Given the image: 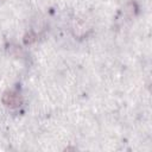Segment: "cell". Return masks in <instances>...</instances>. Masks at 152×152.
<instances>
[{
  "instance_id": "obj_1",
  "label": "cell",
  "mask_w": 152,
  "mask_h": 152,
  "mask_svg": "<svg viewBox=\"0 0 152 152\" xmlns=\"http://www.w3.org/2000/svg\"><path fill=\"white\" fill-rule=\"evenodd\" d=\"M2 103L11 108L19 107L21 104V96L17 91L8 90V91L4 93V95H2Z\"/></svg>"
},
{
  "instance_id": "obj_2",
  "label": "cell",
  "mask_w": 152,
  "mask_h": 152,
  "mask_svg": "<svg viewBox=\"0 0 152 152\" xmlns=\"http://www.w3.org/2000/svg\"><path fill=\"white\" fill-rule=\"evenodd\" d=\"M71 27H72V32L76 37H83L90 30L88 23L86 20L81 19V18H75L72 20V26Z\"/></svg>"
},
{
  "instance_id": "obj_3",
  "label": "cell",
  "mask_w": 152,
  "mask_h": 152,
  "mask_svg": "<svg viewBox=\"0 0 152 152\" xmlns=\"http://www.w3.org/2000/svg\"><path fill=\"white\" fill-rule=\"evenodd\" d=\"M125 12L127 13L128 17H133V15L135 14V12H137V6H135V4H134V2H128V4L126 5V7H125Z\"/></svg>"
},
{
  "instance_id": "obj_4",
  "label": "cell",
  "mask_w": 152,
  "mask_h": 152,
  "mask_svg": "<svg viewBox=\"0 0 152 152\" xmlns=\"http://www.w3.org/2000/svg\"><path fill=\"white\" fill-rule=\"evenodd\" d=\"M36 40H37V36L33 32H30V33L25 34V37H24V43L25 44H32Z\"/></svg>"
},
{
  "instance_id": "obj_5",
  "label": "cell",
  "mask_w": 152,
  "mask_h": 152,
  "mask_svg": "<svg viewBox=\"0 0 152 152\" xmlns=\"http://www.w3.org/2000/svg\"><path fill=\"white\" fill-rule=\"evenodd\" d=\"M10 53L14 55L15 57H20V56L23 55V51H21V49H19L18 46H11V49H10Z\"/></svg>"
},
{
  "instance_id": "obj_6",
  "label": "cell",
  "mask_w": 152,
  "mask_h": 152,
  "mask_svg": "<svg viewBox=\"0 0 152 152\" xmlns=\"http://www.w3.org/2000/svg\"><path fill=\"white\" fill-rule=\"evenodd\" d=\"M1 1H4V0H0V2H1Z\"/></svg>"
}]
</instances>
